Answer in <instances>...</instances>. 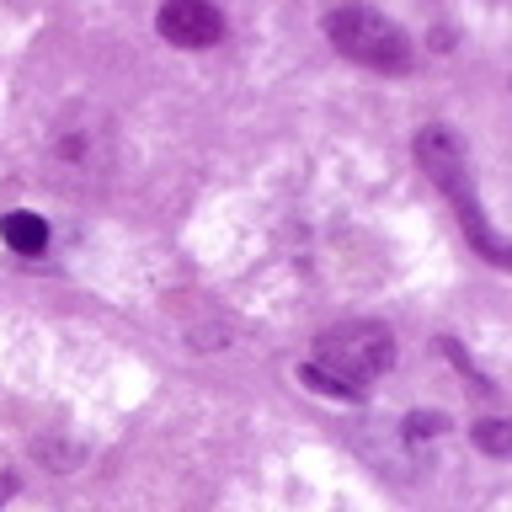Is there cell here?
I'll use <instances>...</instances> for the list:
<instances>
[{"label":"cell","instance_id":"cell-1","mask_svg":"<svg viewBox=\"0 0 512 512\" xmlns=\"http://www.w3.org/2000/svg\"><path fill=\"white\" fill-rule=\"evenodd\" d=\"M395 368V336L384 320H342L320 331L310 363L299 368L304 384H315L331 400H363L368 384Z\"/></svg>","mask_w":512,"mask_h":512},{"label":"cell","instance_id":"cell-2","mask_svg":"<svg viewBox=\"0 0 512 512\" xmlns=\"http://www.w3.org/2000/svg\"><path fill=\"white\" fill-rule=\"evenodd\" d=\"M326 38L342 48L347 59L368 64V70H384V75L411 70V59H416V48H411L406 32H400L390 16H379V11H368V6L326 11Z\"/></svg>","mask_w":512,"mask_h":512},{"label":"cell","instance_id":"cell-3","mask_svg":"<svg viewBox=\"0 0 512 512\" xmlns=\"http://www.w3.org/2000/svg\"><path fill=\"white\" fill-rule=\"evenodd\" d=\"M416 160L427 166V176L438 182L448 198L459 203V214H464V230H470L480 246H486V256L491 262H502V240H496L491 230H486V214H480V203H475V187L464 182V155H459V144H454V134L448 128H422L416 134Z\"/></svg>","mask_w":512,"mask_h":512},{"label":"cell","instance_id":"cell-4","mask_svg":"<svg viewBox=\"0 0 512 512\" xmlns=\"http://www.w3.org/2000/svg\"><path fill=\"white\" fill-rule=\"evenodd\" d=\"M48 150H54V166L70 176V182H91V176H102L107 160H112V123L102 112H70V123L54 128Z\"/></svg>","mask_w":512,"mask_h":512},{"label":"cell","instance_id":"cell-5","mask_svg":"<svg viewBox=\"0 0 512 512\" xmlns=\"http://www.w3.org/2000/svg\"><path fill=\"white\" fill-rule=\"evenodd\" d=\"M155 32L171 48H214L224 38V16L203 0H171L155 11Z\"/></svg>","mask_w":512,"mask_h":512},{"label":"cell","instance_id":"cell-6","mask_svg":"<svg viewBox=\"0 0 512 512\" xmlns=\"http://www.w3.org/2000/svg\"><path fill=\"white\" fill-rule=\"evenodd\" d=\"M0 240H6L16 256H38L48 246V219L32 214V208H11V214L0 219Z\"/></svg>","mask_w":512,"mask_h":512},{"label":"cell","instance_id":"cell-7","mask_svg":"<svg viewBox=\"0 0 512 512\" xmlns=\"http://www.w3.org/2000/svg\"><path fill=\"white\" fill-rule=\"evenodd\" d=\"M480 443H486L491 454H507V422H480Z\"/></svg>","mask_w":512,"mask_h":512}]
</instances>
